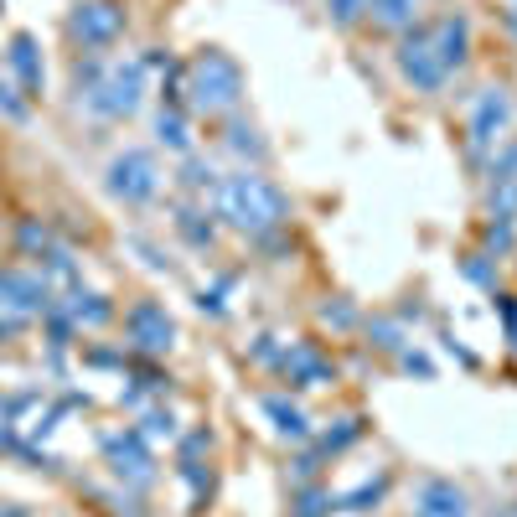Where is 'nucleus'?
I'll use <instances>...</instances> for the list:
<instances>
[{
  "label": "nucleus",
  "instance_id": "obj_32",
  "mask_svg": "<svg viewBox=\"0 0 517 517\" xmlns=\"http://www.w3.org/2000/svg\"><path fill=\"white\" fill-rule=\"evenodd\" d=\"M486 249H497V254H507L512 249V223H492V228H486Z\"/></svg>",
  "mask_w": 517,
  "mask_h": 517
},
{
  "label": "nucleus",
  "instance_id": "obj_29",
  "mask_svg": "<svg viewBox=\"0 0 517 517\" xmlns=\"http://www.w3.org/2000/svg\"><path fill=\"white\" fill-rule=\"evenodd\" d=\"M207 445H212V435H207V430H192L187 440H181V471H192V466H197V455H202Z\"/></svg>",
  "mask_w": 517,
  "mask_h": 517
},
{
  "label": "nucleus",
  "instance_id": "obj_20",
  "mask_svg": "<svg viewBox=\"0 0 517 517\" xmlns=\"http://www.w3.org/2000/svg\"><path fill=\"white\" fill-rule=\"evenodd\" d=\"M156 140H161V145H171V150H187V145H192L187 119H181V109H176V104L156 114Z\"/></svg>",
  "mask_w": 517,
  "mask_h": 517
},
{
  "label": "nucleus",
  "instance_id": "obj_27",
  "mask_svg": "<svg viewBox=\"0 0 517 517\" xmlns=\"http://www.w3.org/2000/svg\"><path fill=\"white\" fill-rule=\"evenodd\" d=\"M16 238H21V249L32 254V259H42V254L52 249V233H47L42 223H21V233H16Z\"/></svg>",
  "mask_w": 517,
  "mask_h": 517
},
{
  "label": "nucleus",
  "instance_id": "obj_28",
  "mask_svg": "<svg viewBox=\"0 0 517 517\" xmlns=\"http://www.w3.org/2000/svg\"><path fill=\"white\" fill-rule=\"evenodd\" d=\"M326 11L337 26H357L362 16H368V0H326Z\"/></svg>",
  "mask_w": 517,
  "mask_h": 517
},
{
  "label": "nucleus",
  "instance_id": "obj_1",
  "mask_svg": "<svg viewBox=\"0 0 517 517\" xmlns=\"http://www.w3.org/2000/svg\"><path fill=\"white\" fill-rule=\"evenodd\" d=\"M212 202H218V218H228L233 228L254 233V238H264V233H275V228L290 223L285 192L275 187V181H264L259 171H238V176L218 181Z\"/></svg>",
  "mask_w": 517,
  "mask_h": 517
},
{
  "label": "nucleus",
  "instance_id": "obj_14",
  "mask_svg": "<svg viewBox=\"0 0 517 517\" xmlns=\"http://www.w3.org/2000/svg\"><path fill=\"white\" fill-rule=\"evenodd\" d=\"M6 57H11V68H16V78H21V88H26V99H42L47 73H42V52H37V42L26 37V32H16Z\"/></svg>",
  "mask_w": 517,
  "mask_h": 517
},
{
  "label": "nucleus",
  "instance_id": "obj_24",
  "mask_svg": "<svg viewBox=\"0 0 517 517\" xmlns=\"http://www.w3.org/2000/svg\"><path fill=\"white\" fill-rule=\"evenodd\" d=\"M135 435H140V440H176V414H171V409H150V414L140 419Z\"/></svg>",
  "mask_w": 517,
  "mask_h": 517
},
{
  "label": "nucleus",
  "instance_id": "obj_7",
  "mask_svg": "<svg viewBox=\"0 0 517 517\" xmlns=\"http://www.w3.org/2000/svg\"><path fill=\"white\" fill-rule=\"evenodd\" d=\"M125 331H130V347L135 352H171V342H176V321L166 316V306L161 300H135V306L125 311Z\"/></svg>",
  "mask_w": 517,
  "mask_h": 517
},
{
  "label": "nucleus",
  "instance_id": "obj_3",
  "mask_svg": "<svg viewBox=\"0 0 517 517\" xmlns=\"http://www.w3.org/2000/svg\"><path fill=\"white\" fill-rule=\"evenodd\" d=\"M52 306V285L32 269H0V342Z\"/></svg>",
  "mask_w": 517,
  "mask_h": 517
},
{
  "label": "nucleus",
  "instance_id": "obj_5",
  "mask_svg": "<svg viewBox=\"0 0 517 517\" xmlns=\"http://www.w3.org/2000/svg\"><path fill=\"white\" fill-rule=\"evenodd\" d=\"M399 73L419 88V94H435V88L450 83V73L440 68V57L430 47V26H414V32H404L399 42Z\"/></svg>",
  "mask_w": 517,
  "mask_h": 517
},
{
  "label": "nucleus",
  "instance_id": "obj_37",
  "mask_svg": "<svg viewBox=\"0 0 517 517\" xmlns=\"http://www.w3.org/2000/svg\"><path fill=\"white\" fill-rule=\"evenodd\" d=\"M507 26H512V32H517V6H512V11H507Z\"/></svg>",
  "mask_w": 517,
  "mask_h": 517
},
{
  "label": "nucleus",
  "instance_id": "obj_38",
  "mask_svg": "<svg viewBox=\"0 0 517 517\" xmlns=\"http://www.w3.org/2000/svg\"><path fill=\"white\" fill-rule=\"evenodd\" d=\"M507 337H512V347H517V321H512V326H507Z\"/></svg>",
  "mask_w": 517,
  "mask_h": 517
},
{
  "label": "nucleus",
  "instance_id": "obj_13",
  "mask_svg": "<svg viewBox=\"0 0 517 517\" xmlns=\"http://www.w3.org/2000/svg\"><path fill=\"white\" fill-rule=\"evenodd\" d=\"M414 512L419 517H466V492L455 481H419L414 492Z\"/></svg>",
  "mask_w": 517,
  "mask_h": 517
},
{
  "label": "nucleus",
  "instance_id": "obj_6",
  "mask_svg": "<svg viewBox=\"0 0 517 517\" xmlns=\"http://www.w3.org/2000/svg\"><path fill=\"white\" fill-rule=\"evenodd\" d=\"M68 32L88 52H99V47L119 42V32H125V11H119L114 0H83V6L68 16Z\"/></svg>",
  "mask_w": 517,
  "mask_h": 517
},
{
  "label": "nucleus",
  "instance_id": "obj_26",
  "mask_svg": "<svg viewBox=\"0 0 517 517\" xmlns=\"http://www.w3.org/2000/svg\"><path fill=\"white\" fill-rule=\"evenodd\" d=\"M502 181H517V140H507L492 156V187H502Z\"/></svg>",
  "mask_w": 517,
  "mask_h": 517
},
{
  "label": "nucleus",
  "instance_id": "obj_35",
  "mask_svg": "<svg viewBox=\"0 0 517 517\" xmlns=\"http://www.w3.org/2000/svg\"><path fill=\"white\" fill-rule=\"evenodd\" d=\"M181 181H187V187H212V171H207L202 161H187V171H181Z\"/></svg>",
  "mask_w": 517,
  "mask_h": 517
},
{
  "label": "nucleus",
  "instance_id": "obj_31",
  "mask_svg": "<svg viewBox=\"0 0 517 517\" xmlns=\"http://www.w3.org/2000/svg\"><path fill=\"white\" fill-rule=\"evenodd\" d=\"M321 321L342 331V326H352V321H357V311L347 306V300H337V306H321Z\"/></svg>",
  "mask_w": 517,
  "mask_h": 517
},
{
  "label": "nucleus",
  "instance_id": "obj_21",
  "mask_svg": "<svg viewBox=\"0 0 517 517\" xmlns=\"http://www.w3.org/2000/svg\"><path fill=\"white\" fill-rule=\"evenodd\" d=\"M337 512V497L326 492V486H306V492L295 497V512L290 517H331Z\"/></svg>",
  "mask_w": 517,
  "mask_h": 517
},
{
  "label": "nucleus",
  "instance_id": "obj_23",
  "mask_svg": "<svg viewBox=\"0 0 517 517\" xmlns=\"http://www.w3.org/2000/svg\"><path fill=\"white\" fill-rule=\"evenodd\" d=\"M352 440H362V419H337V430L321 435V455H342Z\"/></svg>",
  "mask_w": 517,
  "mask_h": 517
},
{
  "label": "nucleus",
  "instance_id": "obj_15",
  "mask_svg": "<svg viewBox=\"0 0 517 517\" xmlns=\"http://www.w3.org/2000/svg\"><path fill=\"white\" fill-rule=\"evenodd\" d=\"M63 311L73 316V326H104V321L114 316V311H109V300H104V295H94V290H73Z\"/></svg>",
  "mask_w": 517,
  "mask_h": 517
},
{
  "label": "nucleus",
  "instance_id": "obj_17",
  "mask_svg": "<svg viewBox=\"0 0 517 517\" xmlns=\"http://www.w3.org/2000/svg\"><path fill=\"white\" fill-rule=\"evenodd\" d=\"M383 497H388V471H378L373 481H362V486H352L347 497H337V512H373Z\"/></svg>",
  "mask_w": 517,
  "mask_h": 517
},
{
  "label": "nucleus",
  "instance_id": "obj_12",
  "mask_svg": "<svg viewBox=\"0 0 517 517\" xmlns=\"http://www.w3.org/2000/svg\"><path fill=\"white\" fill-rule=\"evenodd\" d=\"M280 368L290 373V383H295V388H326V383H337V362H326L311 342L290 347V352L280 357Z\"/></svg>",
  "mask_w": 517,
  "mask_h": 517
},
{
  "label": "nucleus",
  "instance_id": "obj_9",
  "mask_svg": "<svg viewBox=\"0 0 517 517\" xmlns=\"http://www.w3.org/2000/svg\"><path fill=\"white\" fill-rule=\"evenodd\" d=\"M502 130H507V94L502 88H481V99L471 109V156L481 161L486 150H497Z\"/></svg>",
  "mask_w": 517,
  "mask_h": 517
},
{
  "label": "nucleus",
  "instance_id": "obj_10",
  "mask_svg": "<svg viewBox=\"0 0 517 517\" xmlns=\"http://www.w3.org/2000/svg\"><path fill=\"white\" fill-rule=\"evenodd\" d=\"M430 47L440 57V68L455 73V68H466V52H471V21L466 16H440L430 21Z\"/></svg>",
  "mask_w": 517,
  "mask_h": 517
},
{
  "label": "nucleus",
  "instance_id": "obj_19",
  "mask_svg": "<svg viewBox=\"0 0 517 517\" xmlns=\"http://www.w3.org/2000/svg\"><path fill=\"white\" fill-rule=\"evenodd\" d=\"M176 233L187 238L192 249H212V238H218V233H212V223L202 218L197 207H181V212H176Z\"/></svg>",
  "mask_w": 517,
  "mask_h": 517
},
{
  "label": "nucleus",
  "instance_id": "obj_39",
  "mask_svg": "<svg viewBox=\"0 0 517 517\" xmlns=\"http://www.w3.org/2000/svg\"><path fill=\"white\" fill-rule=\"evenodd\" d=\"M0 517H26V512H16V507H6V512H0Z\"/></svg>",
  "mask_w": 517,
  "mask_h": 517
},
{
  "label": "nucleus",
  "instance_id": "obj_2",
  "mask_svg": "<svg viewBox=\"0 0 517 517\" xmlns=\"http://www.w3.org/2000/svg\"><path fill=\"white\" fill-rule=\"evenodd\" d=\"M187 94H192V104H197L202 114H223V109H233L238 94H243V73H238V63H233L228 52L207 47L197 63L187 68Z\"/></svg>",
  "mask_w": 517,
  "mask_h": 517
},
{
  "label": "nucleus",
  "instance_id": "obj_36",
  "mask_svg": "<svg viewBox=\"0 0 517 517\" xmlns=\"http://www.w3.org/2000/svg\"><path fill=\"white\" fill-rule=\"evenodd\" d=\"M321 466H316V455H300V461H295V481H311Z\"/></svg>",
  "mask_w": 517,
  "mask_h": 517
},
{
  "label": "nucleus",
  "instance_id": "obj_4",
  "mask_svg": "<svg viewBox=\"0 0 517 517\" xmlns=\"http://www.w3.org/2000/svg\"><path fill=\"white\" fill-rule=\"evenodd\" d=\"M109 192H114L119 202H130V207L150 202V197L161 192L156 161H150L145 150H125V156H114V161H109Z\"/></svg>",
  "mask_w": 517,
  "mask_h": 517
},
{
  "label": "nucleus",
  "instance_id": "obj_11",
  "mask_svg": "<svg viewBox=\"0 0 517 517\" xmlns=\"http://www.w3.org/2000/svg\"><path fill=\"white\" fill-rule=\"evenodd\" d=\"M104 455H109V466H114V476H125V481H135V486H145L150 476V450H145V440L130 430V435H109L104 440Z\"/></svg>",
  "mask_w": 517,
  "mask_h": 517
},
{
  "label": "nucleus",
  "instance_id": "obj_34",
  "mask_svg": "<svg viewBox=\"0 0 517 517\" xmlns=\"http://www.w3.org/2000/svg\"><path fill=\"white\" fill-rule=\"evenodd\" d=\"M466 275H471L476 285H497V280H492V264H486V254H471V259H466Z\"/></svg>",
  "mask_w": 517,
  "mask_h": 517
},
{
  "label": "nucleus",
  "instance_id": "obj_8",
  "mask_svg": "<svg viewBox=\"0 0 517 517\" xmlns=\"http://www.w3.org/2000/svg\"><path fill=\"white\" fill-rule=\"evenodd\" d=\"M140 78H145V63H125V68H114L88 99H94L99 114L125 119V114H135V104H140Z\"/></svg>",
  "mask_w": 517,
  "mask_h": 517
},
{
  "label": "nucleus",
  "instance_id": "obj_30",
  "mask_svg": "<svg viewBox=\"0 0 517 517\" xmlns=\"http://www.w3.org/2000/svg\"><path fill=\"white\" fill-rule=\"evenodd\" d=\"M0 114L16 119V125H26V114H32V109H26V104L16 99V88H11V83H0Z\"/></svg>",
  "mask_w": 517,
  "mask_h": 517
},
{
  "label": "nucleus",
  "instance_id": "obj_22",
  "mask_svg": "<svg viewBox=\"0 0 517 517\" xmlns=\"http://www.w3.org/2000/svg\"><path fill=\"white\" fill-rule=\"evenodd\" d=\"M368 342H373L378 352H404V326L388 321V316H373V321H368Z\"/></svg>",
  "mask_w": 517,
  "mask_h": 517
},
{
  "label": "nucleus",
  "instance_id": "obj_16",
  "mask_svg": "<svg viewBox=\"0 0 517 517\" xmlns=\"http://www.w3.org/2000/svg\"><path fill=\"white\" fill-rule=\"evenodd\" d=\"M264 414H269V419H275V430H280L285 440H306V435H311V419H306V414H300L295 404H285V399H275V393H269V399H264Z\"/></svg>",
  "mask_w": 517,
  "mask_h": 517
},
{
  "label": "nucleus",
  "instance_id": "obj_33",
  "mask_svg": "<svg viewBox=\"0 0 517 517\" xmlns=\"http://www.w3.org/2000/svg\"><path fill=\"white\" fill-rule=\"evenodd\" d=\"M404 373H414V378H435V362L424 357V352H404Z\"/></svg>",
  "mask_w": 517,
  "mask_h": 517
},
{
  "label": "nucleus",
  "instance_id": "obj_25",
  "mask_svg": "<svg viewBox=\"0 0 517 517\" xmlns=\"http://www.w3.org/2000/svg\"><path fill=\"white\" fill-rule=\"evenodd\" d=\"M228 145L238 150V156H264V140H259V130L254 125H243V119H233V125H228Z\"/></svg>",
  "mask_w": 517,
  "mask_h": 517
},
{
  "label": "nucleus",
  "instance_id": "obj_18",
  "mask_svg": "<svg viewBox=\"0 0 517 517\" xmlns=\"http://www.w3.org/2000/svg\"><path fill=\"white\" fill-rule=\"evenodd\" d=\"M419 11V0H368V16L378 26H388V32H399V26H409Z\"/></svg>",
  "mask_w": 517,
  "mask_h": 517
}]
</instances>
